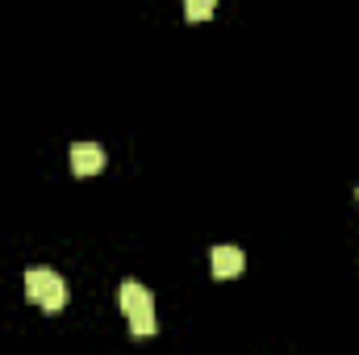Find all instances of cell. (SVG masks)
Listing matches in <instances>:
<instances>
[{
	"label": "cell",
	"instance_id": "obj_1",
	"mask_svg": "<svg viewBox=\"0 0 359 355\" xmlns=\"http://www.w3.org/2000/svg\"><path fill=\"white\" fill-rule=\"evenodd\" d=\"M117 305H121V314L130 318V330H134L138 339H142V335H155V297H151V288H142L138 280H126Z\"/></svg>",
	"mask_w": 359,
	"mask_h": 355
},
{
	"label": "cell",
	"instance_id": "obj_5",
	"mask_svg": "<svg viewBox=\"0 0 359 355\" xmlns=\"http://www.w3.org/2000/svg\"><path fill=\"white\" fill-rule=\"evenodd\" d=\"M213 8H217V0H184V17H188L192 25H196V21H209Z\"/></svg>",
	"mask_w": 359,
	"mask_h": 355
},
{
	"label": "cell",
	"instance_id": "obj_3",
	"mask_svg": "<svg viewBox=\"0 0 359 355\" xmlns=\"http://www.w3.org/2000/svg\"><path fill=\"white\" fill-rule=\"evenodd\" d=\"M209 267H213L217 280H234V276H243L247 255H243L238 247H213V251H209Z\"/></svg>",
	"mask_w": 359,
	"mask_h": 355
},
{
	"label": "cell",
	"instance_id": "obj_4",
	"mask_svg": "<svg viewBox=\"0 0 359 355\" xmlns=\"http://www.w3.org/2000/svg\"><path fill=\"white\" fill-rule=\"evenodd\" d=\"M72 172H76V176H96V172H104V151H100L96 142H76V147H72Z\"/></svg>",
	"mask_w": 359,
	"mask_h": 355
},
{
	"label": "cell",
	"instance_id": "obj_2",
	"mask_svg": "<svg viewBox=\"0 0 359 355\" xmlns=\"http://www.w3.org/2000/svg\"><path fill=\"white\" fill-rule=\"evenodd\" d=\"M25 297L38 301L46 314H59V309L67 305V284H63V276L50 272V267H29V272H25Z\"/></svg>",
	"mask_w": 359,
	"mask_h": 355
}]
</instances>
